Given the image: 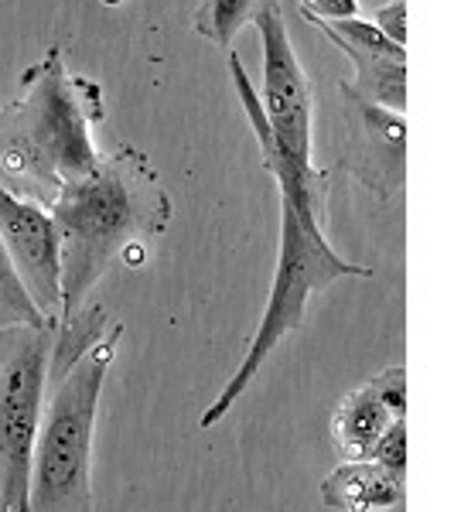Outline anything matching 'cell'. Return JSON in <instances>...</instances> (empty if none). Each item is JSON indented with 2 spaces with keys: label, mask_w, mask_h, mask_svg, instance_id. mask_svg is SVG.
Instances as JSON below:
<instances>
[{
  "label": "cell",
  "mask_w": 454,
  "mask_h": 512,
  "mask_svg": "<svg viewBox=\"0 0 454 512\" xmlns=\"http://www.w3.org/2000/svg\"><path fill=\"white\" fill-rule=\"evenodd\" d=\"M229 72H233V86L239 93V103H243L246 117H250L253 134L260 140V164L270 178L277 181V192L284 198H291L301 212H308L311 219L325 222V198H328V171L315 168V161H301L294 151H287L280 144V137L270 127V117L263 110V99L253 89L250 76H246L243 62L233 52L229 55Z\"/></svg>",
  "instance_id": "9c48e42d"
},
{
  "label": "cell",
  "mask_w": 454,
  "mask_h": 512,
  "mask_svg": "<svg viewBox=\"0 0 454 512\" xmlns=\"http://www.w3.org/2000/svg\"><path fill=\"white\" fill-rule=\"evenodd\" d=\"M349 277H373V267L349 263L342 253H335V246L325 236V222L311 219L308 212L297 209L291 198L280 195V253L274 284H270L267 294V308H263L257 321V332L246 342L236 373L226 379V386L216 393V400L205 407L202 420H198L202 431H212L216 424H222L229 417V410L253 386V379L260 376V369L267 366L277 345L294 332H301L311 297Z\"/></svg>",
  "instance_id": "3957f363"
},
{
  "label": "cell",
  "mask_w": 454,
  "mask_h": 512,
  "mask_svg": "<svg viewBox=\"0 0 454 512\" xmlns=\"http://www.w3.org/2000/svg\"><path fill=\"white\" fill-rule=\"evenodd\" d=\"M301 14L318 21H349L359 18V0H301Z\"/></svg>",
  "instance_id": "d6986e66"
},
{
  "label": "cell",
  "mask_w": 454,
  "mask_h": 512,
  "mask_svg": "<svg viewBox=\"0 0 454 512\" xmlns=\"http://www.w3.org/2000/svg\"><path fill=\"white\" fill-rule=\"evenodd\" d=\"M0 236L24 291L52 325L62 318V239L52 212L0 185Z\"/></svg>",
  "instance_id": "52a82bcc"
},
{
  "label": "cell",
  "mask_w": 454,
  "mask_h": 512,
  "mask_svg": "<svg viewBox=\"0 0 454 512\" xmlns=\"http://www.w3.org/2000/svg\"><path fill=\"white\" fill-rule=\"evenodd\" d=\"M55 325L0 328V512H28Z\"/></svg>",
  "instance_id": "5b68a950"
},
{
  "label": "cell",
  "mask_w": 454,
  "mask_h": 512,
  "mask_svg": "<svg viewBox=\"0 0 454 512\" xmlns=\"http://www.w3.org/2000/svg\"><path fill=\"white\" fill-rule=\"evenodd\" d=\"M335 48H342L345 59L356 65V79L349 82L359 96L373 99V103L386 106L393 113L407 110V55H373L359 52L352 45L335 41Z\"/></svg>",
  "instance_id": "4fadbf2b"
},
{
  "label": "cell",
  "mask_w": 454,
  "mask_h": 512,
  "mask_svg": "<svg viewBox=\"0 0 454 512\" xmlns=\"http://www.w3.org/2000/svg\"><path fill=\"white\" fill-rule=\"evenodd\" d=\"M369 461H376L379 468H386V472L396 478L407 475V420H396L390 431L379 437Z\"/></svg>",
  "instance_id": "2e32d148"
},
{
  "label": "cell",
  "mask_w": 454,
  "mask_h": 512,
  "mask_svg": "<svg viewBox=\"0 0 454 512\" xmlns=\"http://www.w3.org/2000/svg\"><path fill=\"white\" fill-rule=\"evenodd\" d=\"M321 499L338 512H386L403 502V478L376 461H345L321 482Z\"/></svg>",
  "instance_id": "30bf717a"
},
{
  "label": "cell",
  "mask_w": 454,
  "mask_h": 512,
  "mask_svg": "<svg viewBox=\"0 0 454 512\" xmlns=\"http://www.w3.org/2000/svg\"><path fill=\"white\" fill-rule=\"evenodd\" d=\"M342 103L349 117V171L376 198H393L407 178V123L373 99L342 82Z\"/></svg>",
  "instance_id": "ba28073f"
},
{
  "label": "cell",
  "mask_w": 454,
  "mask_h": 512,
  "mask_svg": "<svg viewBox=\"0 0 454 512\" xmlns=\"http://www.w3.org/2000/svg\"><path fill=\"white\" fill-rule=\"evenodd\" d=\"M123 321L96 345L62 383L48 390L35 465H31L28 512H93V431L106 373L117 359Z\"/></svg>",
  "instance_id": "277c9868"
},
{
  "label": "cell",
  "mask_w": 454,
  "mask_h": 512,
  "mask_svg": "<svg viewBox=\"0 0 454 512\" xmlns=\"http://www.w3.org/2000/svg\"><path fill=\"white\" fill-rule=\"evenodd\" d=\"M103 123L99 82L76 76L62 48H48L21 72V96L0 110V185L52 212L72 181L99 168L96 130Z\"/></svg>",
  "instance_id": "6da1fadb"
},
{
  "label": "cell",
  "mask_w": 454,
  "mask_h": 512,
  "mask_svg": "<svg viewBox=\"0 0 454 512\" xmlns=\"http://www.w3.org/2000/svg\"><path fill=\"white\" fill-rule=\"evenodd\" d=\"M376 393L383 396V403L393 410V417L407 420V369L403 366H390L379 376H373Z\"/></svg>",
  "instance_id": "e0dca14e"
},
{
  "label": "cell",
  "mask_w": 454,
  "mask_h": 512,
  "mask_svg": "<svg viewBox=\"0 0 454 512\" xmlns=\"http://www.w3.org/2000/svg\"><path fill=\"white\" fill-rule=\"evenodd\" d=\"M257 31L263 41V110L270 117V127L280 137L287 151H294L301 161H311V79L304 76L301 62L294 55L287 21L280 11V0H267L257 14Z\"/></svg>",
  "instance_id": "8992f818"
},
{
  "label": "cell",
  "mask_w": 454,
  "mask_h": 512,
  "mask_svg": "<svg viewBox=\"0 0 454 512\" xmlns=\"http://www.w3.org/2000/svg\"><path fill=\"white\" fill-rule=\"evenodd\" d=\"M373 24L396 45H407V0H390L376 11Z\"/></svg>",
  "instance_id": "ac0fdd59"
},
{
  "label": "cell",
  "mask_w": 454,
  "mask_h": 512,
  "mask_svg": "<svg viewBox=\"0 0 454 512\" xmlns=\"http://www.w3.org/2000/svg\"><path fill=\"white\" fill-rule=\"evenodd\" d=\"M267 0H202L192 14V28L212 45L233 48L243 24H253Z\"/></svg>",
  "instance_id": "5bb4252c"
},
{
  "label": "cell",
  "mask_w": 454,
  "mask_h": 512,
  "mask_svg": "<svg viewBox=\"0 0 454 512\" xmlns=\"http://www.w3.org/2000/svg\"><path fill=\"white\" fill-rule=\"evenodd\" d=\"M24 325V328H45L52 325L38 311V304L31 301V294L24 291L18 270H14L11 256H7L4 236H0V328Z\"/></svg>",
  "instance_id": "9a60e30c"
},
{
  "label": "cell",
  "mask_w": 454,
  "mask_h": 512,
  "mask_svg": "<svg viewBox=\"0 0 454 512\" xmlns=\"http://www.w3.org/2000/svg\"><path fill=\"white\" fill-rule=\"evenodd\" d=\"M396 420L400 417H393V410L386 407L383 396L376 393L373 379H369V383H362L359 390H352L338 403L332 417V437L345 461H362L373 458L379 437L390 431Z\"/></svg>",
  "instance_id": "8fae6325"
},
{
  "label": "cell",
  "mask_w": 454,
  "mask_h": 512,
  "mask_svg": "<svg viewBox=\"0 0 454 512\" xmlns=\"http://www.w3.org/2000/svg\"><path fill=\"white\" fill-rule=\"evenodd\" d=\"M171 195L151 158L137 147L103 154L89 178L72 181L52 205L62 239V318L82 301L130 246L151 243L171 226Z\"/></svg>",
  "instance_id": "7a4b0ae2"
},
{
  "label": "cell",
  "mask_w": 454,
  "mask_h": 512,
  "mask_svg": "<svg viewBox=\"0 0 454 512\" xmlns=\"http://www.w3.org/2000/svg\"><path fill=\"white\" fill-rule=\"evenodd\" d=\"M113 325H117V318H113L103 304H89V308H82L79 315L59 321V325H55V335H52L48 390H52L55 383H62L65 373H69L72 366H79V362L113 332Z\"/></svg>",
  "instance_id": "7c38bea8"
}]
</instances>
